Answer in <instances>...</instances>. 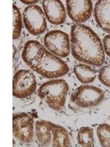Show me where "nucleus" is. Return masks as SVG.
<instances>
[{
    "mask_svg": "<svg viewBox=\"0 0 110 147\" xmlns=\"http://www.w3.org/2000/svg\"><path fill=\"white\" fill-rule=\"evenodd\" d=\"M97 136L103 147H110V125L101 124L97 127Z\"/></svg>",
    "mask_w": 110,
    "mask_h": 147,
    "instance_id": "18",
    "label": "nucleus"
},
{
    "mask_svg": "<svg viewBox=\"0 0 110 147\" xmlns=\"http://www.w3.org/2000/svg\"><path fill=\"white\" fill-rule=\"evenodd\" d=\"M46 48L51 53L60 57H66L70 53L68 35L61 30H52L44 37Z\"/></svg>",
    "mask_w": 110,
    "mask_h": 147,
    "instance_id": "6",
    "label": "nucleus"
},
{
    "mask_svg": "<svg viewBox=\"0 0 110 147\" xmlns=\"http://www.w3.org/2000/svg\"><path fill=\"white\" fill-rule=\"evenodd\" d=\"M23 22L27 31L32 35H38L46 30L45 15L38 5H31L24 9Z\"/></svg>",
    "mask_w": 110,
    "mask_h": 147,
    "instance_id": "7",
    "label": "nucleus"
},
{
    "mask_svg": "<svg viewBox=\"0 0 110 147\" xmlns=\"http://www.w3.org/2000/svg\"><path fill=\"white\" fill-rule=\"evenodd\" d=\"M103 44L106 54L110 57V34L104 37L103 40Z\"/></svg>",
    "mask_w": 110,
    "mask_h": 147,
    "instance_id": "20",
    "label": "nucleus"
},
{
    "mask_svg": "<svg viewBox=\"0 0 110 147\" xmlns=\"http://www.w3.org/2000/svg\"><path fill=\"white\" fill-rule=\"evenodd\" d=\"M104 92L92 85H81L72 94L70 100L82 108H90L99 105L104 99Z\"/></svg>",
    "mask_w": 110,
    "mask_h": 147,
    "instance_id": "4",
    "label": "nucleus"
},
{
    "mask_svg": "<svg viewBox=\"0 0 110 147\" xmlns=\"http://www.w3.org/2000/svg\"><path fill=\"white\" fill-rule=\"evenodd\" d=\"M99 80L103 85L110 87V65L102 68L99 74Z\"/></svg>",
    "mask_w": 110,
    "mask_h": 147,
    "instance_id": "19",
    "label": "nucleus"
},
{
    "mask_svg": "<svg viewBox=\"0 0 110 147\" xmlns=\"http://www.w3.org/2000/svg\"><path fill=\"white\" fill-rule=\"evenodd\" d=\"M94 17L99 27L110 34V0H99L96 2Z\"/></svg>",
    "mask_w": 110,
    "mask_h": 147,
    "instance_id": "11",
    "label": "nucleus"
},
{
    "mask_svg": "<svg viewBox=\"0 0 110 147\" xmlns=\"http://www.w3.org/2000/svg\"><path fill=\"white\" fill-rule=\"evenodd\" d=\"M37 82L34 74L30 70H19L13 79V95L19 99H26L34 94Z\"/></svg>",
    "mask_w": 110,
    "mask_h": 147,
    "instance_id": "5",
    "label": "nucleus"
},
{
    "mask_svg": "<svg viewBox=\"0 0 110 147\" xmlns=\"http://www.w3.org/2000/svg\"><path fill=\"white\" fill-rule=\"evenodd\" d=\"M43 7L47 20L50 23L59 25L65 22L66 11L63 4L59 0H44Z\"/></svg>",
    "mask_w": 110,
    "mask_h": 147,
    "instance_id": "10",
    "label": "nucleus"
},
{
    "mask_svg": "<svg viewBox=\"0 0 110 147\" xmlns=\"http://www.w3.org/2000/svg\"><path fill=\"white\" fill-rule=\"evenodd\" d=\"M70 139L68 132L64 127L54 124L52 129V146H70Z\"/></svg>",
    "mask_w": 110,
    "mask_h": 147,
    "instance_id": "15",
    "label": "nucleus"
},
{
    "mask_svg": "<svg viewBox=\"0 0 110 147\" xmlns=\"http://www.w3.org/2000/svg\"><path fill=\"white\" fill-rule=\"evenodd\" d=\"M21 2H23V3L26 4V5H33L35 3H37L38 1H23V0H21Z\"/></svg>",
    "mask_w": 110,
    "mask_h": 147,
    "instance_id": "21",
    "label": "nucleus"
},
{
    "mask_svg": "<svg viewBox=\"0 0 110 147\" xmlns=\"http://www.w3.org/2000/svg\"><path fill=\"white\" fill-rule=\"evenodd\" d=\"M13 133L21 142L30 144L33 140L34 120L25 113L15 114L13 118Z\"/></svg>",
    "mask_w": 110,
    "mask_h": 147,
    "instance_id": "8",
    "label": "nucleus"
},
{
    "mask_svg": "<svg viewBox=\"0 0 110 147\" xmlns=\"http://www.w3.org/2000/svg\"><path fill=\"white\" fill-rule=\"evenodd\" d=\"M30 67L40 75L48 79L59 78L68 73L69 67L60 57L44 49Z\"/></svg>",
    "mask_w": 110,
    "mask_h": 147,
    "instance_id": "2",
    "label": "nucleus"
},
{
    "mask_svg": "<svg viewBox=\"0 0 110 147\" xmlns=\"http://www.w3.org/2000/svg\"><path fill=\"white\" fill-rule=\"evenodd\" d=\"M77 140L81 146L93 147L94 136L93 129L88 127H82L78 132Z\"/></svg>",
    "mask_w": 110,
    "mask_h": 147,
    "instance_id": "16",
    "label": "nucleus"
},
{
    "mask_svg": "<svg viewBox=\"0 0 110 147\" xmlns=\"http://www.w3.org/2000/svg\"><path fill=\"white\" fill-rule=\"evenodd\" d=\"M67 10L69 17L74 22H86L93 12V3L90 0H67Z\"/></svg>",
    "mask_w": 110,
    "mask_h": 147,
    "instance_id": "9",
    "label": "nucleus"
},
{
    "mask_svg": "<svg viewBox=\"0 0 110 147\" xmlns=\"http://www.w3.org/2000/svg\"><path fill=\"white\" fill-rule=\"evenodd\" d=\"M73 71L78 81L83 84L94 82L96 78L95 71L87 64L78 63L75 66Z\"/></svg>",
    "mask_w": 110,
    "mask_h": 147,
    "instance_id": "14",
    "label": "nucleus"
},
{
    "mask_svg": "<svg viewBox=\"0 0 110 147\" xmlns=\"http://www.w3.org/2000/svg\"><path fill=\"white\" fill-rule=\"evenodd\" d=\"M54 124L47 121H38L35 124V136L38 142L42 146H48L52 140V129Z\"/></svg>",
    "mask_w": 110,
    "mask_h": 147,
    "instance_id": "12",
    "label": "nucleus"
},
{
    "mask_svg": "<svg viewBox=\"0 0 110 147\" xmlns=\"http://www.w3.org/2000/svg\"><path fill=\"white\" fill-rule=\"evenodd\" d=\"M71 52L79 62L101 66L105 60L100 38L90 27L82 24L73 25L70 31Z\"/></svg>",
    "mask_w": 110,
    "mask_h": 147,
    "instance_id": "1",
    "label": "nucleus"
},
{
    "mask_svg": "<svg viewBox=\"0 0 110 147\" xmlns=\"http://www.w3.org/2000/svg\"><path fill=\"white\" fill-rule=\"evenodd\" d=\"M69 90L68 84L64 80H52L40 85L38 94L45 101L49 107L60 110L65 105Z\"/></svg>",
    "mask_w": 110,
    "mask_h": 147,
    "instance_id": "3",
    "label": "nucleus"
},
{
    "mask_svg": "<svg viewBox=\"0 0 110 147\" xmlns=\"http://www.w3.org/2000/svg\"><path fill=\"white\" fill-rule=\"evenodd\" d=\"M13 39L16 40L19 38L21 32L22 30V18L21 14L18 10V7L15 6V4L13 5Z\"/></svg>",
    "mask_w": 110,
    "mask_h": 147,
    "instance_id": "17",
    "label": "nucleus"
},
{
    "mask_svg": "<svg viewBox=\"0 0 110 147\" xmlns=\"http://www.w3.org/2000/svg\"><path fill=\"white\" fill-rule=\"evenodd\" d=\"M44 47L40 42L37 40H28L24 45L22 52V59L29 66L32 65L35 59L44 50Z\"/></svg>",
    "mask_w": 110,
    "mask_h": 147,
    "instance_id": "13",
    "label": "nucleus"
}]
</instances>
